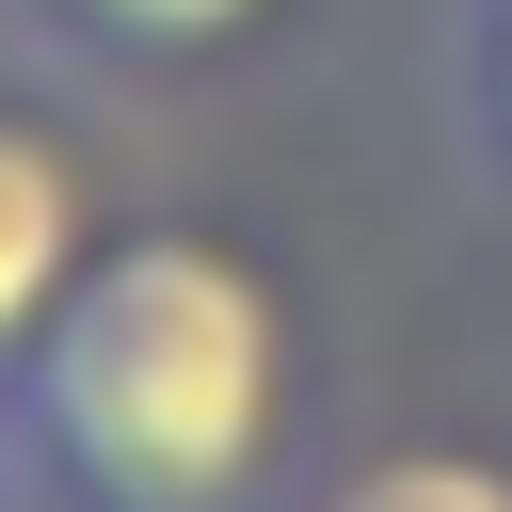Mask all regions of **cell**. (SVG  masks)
I'll return each instance as SVG.
<instances>
[{
  "label": "cell",
  "instance_id": "cell-5",
  "mask_svg": "<svg viewBox=\"0 0 512 512\" xmlns=\"http://www.w3.org/2000/svg\"><path fill=\"white\" fill-rule=\"evenodd\" d=\"M464 64H480V112H496V144H512V0L464 16Z\"/></svg>",
  "mask_w": 512,
  "mask_h": 512
},
{
  "label": "cell",
  "instance_id": "cell-3",
  "mask_svg": "<svg viewBox=\"0 0 512 512\" xmlns=\"http://www.w3.org/2000/svg\"><path fill=\"white\" fill-rule=\"evenodd\" d=\"M80 48H112V64H208V48H240L272 0H48Z\"/></svg>",
  "mask_w": 512,
  "mask_h": 512
},
{
  "label": "cell",
  "instance_id": "cell-1",
  "mask_svg": "<svg viewBox=\"0 0 512 512\" xmlns=\"http://www.w3.org/2000/svg\"><path fill=\"white\" fill-rule=\"evenodd\" d=\"M288 432V304L208 224H128L16 352V480L64 512H224Z\"/></svg>",
  "mask_w": 512,
  "mask_h": 512
},
{
  "label": "cell",
  "instance_id": "cell-4",
  "mask_svg": "<svg viewBox=\"0 0 512 512\" xmlns=\"http://www.w3.org/2000/svg\"><path fill=\"white\" fill-rule=\"evenodd\" d=\"M320 512H512V464H480V448H384Z\"/></svg>",
  "mask_w": 512,
  "mask_h": 512
},
{
  "label": "cell",
  "instance_id": "cell-2",
  "mask_svg": "<svg viewBox=\"0 0 512 512\" xmlns=\"http://www.w3.org/2000/svg\"><path fill=\"white\" fill-rule=\"evenodd\" d=\"M80 272H96V224H80V176H64V144L0 112V368L48 336V304H64Z\"/></svg>",
  "mask_w": 512,
  "mask_h": 512
}]
</instances>
